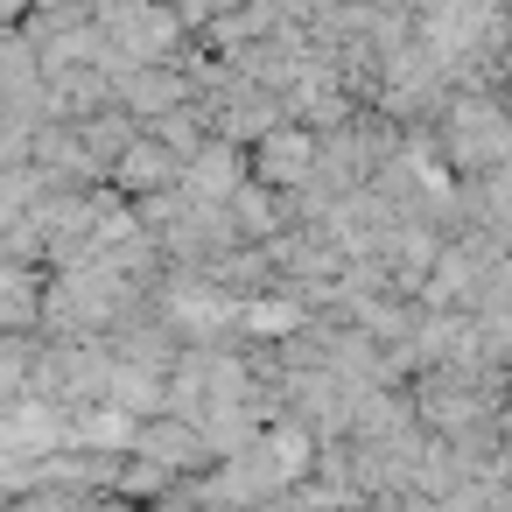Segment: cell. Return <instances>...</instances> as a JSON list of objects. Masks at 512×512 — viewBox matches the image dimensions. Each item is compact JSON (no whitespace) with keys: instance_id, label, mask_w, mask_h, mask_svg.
I'll return each instance as SVG.
<instances>
[{"instance_id":"6da1fadb","label":"cell","mask_w":512,"mask_h":512,"mask_svg":"<svg viewBox=\"0 0 512 512\" xmlns=\"http://www.w3.org/2000/svg\"><path fill=\"white\" fill-rule=\"evenodd\" d=\"M309 162H316V141L309 134H267L260 141V176H274V183H295Z\"/></svg>"},{"instance_id":"7a4b0ae2","label":"cell","mask_w":512,"mask_h":512,"mask_svg":"<svg viewBox=\"0 0 512 512\" xmlns=\"http://www.w3.org/2000/svg\"><path fill=\"white\" fill-rule=\"evenodd\" d=\"M169 176H176L169 148H134L127 155V183H169Z\"/></svg>"}]
</instances>
